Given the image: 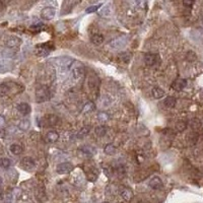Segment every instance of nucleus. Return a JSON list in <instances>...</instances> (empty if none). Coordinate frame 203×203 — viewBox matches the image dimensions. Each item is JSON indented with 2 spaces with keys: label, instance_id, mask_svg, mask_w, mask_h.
I'll list each match as a JSON object with an SVG mask.
<instances>
[{
  "label": "nucleus",
  "instance_id": "obj_1",
  "mask_svg": "<svg viewBox=\"0 0 203 203\" xmlns=\"http://www.w3.org/2000/svg\"><path fill=\"white\" fill-rule=\"evenodd\" d=\"M51 97L50 90L46 85H40L36 90V101L37 103H44L48 101Z\"/></svg>",
  "mask_w": 203,
  "mask_h": 203
},
{
  "label": "nucleus",
  "instance_id": "obj_2",
  "mask_svg": "<svg viewBox=\"0 0 203 203\" xmlns=\"http://www.w3.org/2000/svg\"><path fill=\"white\" fill-rule=\"evenodd\" d=\"M71 72L75 79H81L85 75V68L83 64H81L80 62L75 61L71 65Z\"/></svg>",
  "mask_w": 203,
  "mask_h": 203
},
{
  "label": "nucleus",
  "instance_id": "obj_3",
  "mask_svg": "<svg viewBox=\"0 0 203 203\" xmlns=\"http://www.w3.org/2000/svg\"><path fill=\"white\" fill-rule=\"evenodd\" d=\"M73 164L69 161H64V163L59 164L56 168V172L59 174V175H66V174H69L72 172L73 170Z\"/></svg>",
  "mask_w": 203,
  "mask_h": 203
},
{
  "label": "nucleus",
  "instance_id": "obj_4",
  "mask_svg": "<svg viewBox=\"0 0 203 203\" xmlns=\"http://www.w3.org/2000/svg\"><path fill=\"white\" fill-rule=\"evenodd\" d=\"M54 47L51 45L50 43H44L41 44V45L36 46V54L39 56H45L48 55V54L53 50Z\"/></svg>",
  "mask_w": 203,
  "mask_h": 203
},
{
  "label": "nucleus",
  "instance_id": "obj_5",
  "mask_svg": "<svg viewBox=\"0 0 203 203\" xmlns=\"http://www.w3.org/2000/svg\"><path fill=\"white\" fill-rule=\"evenodd\" d=\"M160 55L154 53H147L144 55V62L147 66H153L160 62Z\"/></svg>",
  "mask_w": 203,
  "mask_h": 203
},
{
  "label": "nucleus",
  "instance_id": "obj_6",
  "mask_svg": "<svg viewBox=\"0 0 203 203\" xmlns=\"http://www.w3.org/2000/svg\"><path fill=\"white\" fill-rule=\"evenodd\" d=\"M56 15V10L54 7H51V6H48V7L43 8V10L41 11V17L43 20H51L55 17Z\"/></svg>",
  "mask_w": 203,
  "mask_h": 203
},
{
  "label": "nucleus",
  "instance_id": "obj_7",
  "mask_svg": "<svg viewBox=\"0 0 203 203\" xmlns=\"http://www.w3.org/2000/svg\"><path fill=\"white\" fill-rule=\"evenodd\" d=\"M15 84L17 83H14V82H2L0 84V97L8 96L12 91V88Z\"/></svg>",
  "mask_w": 203,
  "mask_h": 203
},
{
  "label": "nucleus",
  "instance_id": "obj_8",
  "mask_svg": "<svg viewBox=\"0 0 203 203\" xmlns=\"http://www.w3.org/2000/svg\"><path fill=\"white\" fill-rule=\"evenodd\" d=\"M120 195H121V197L124 199L125 201H131L133 197H134V194H133V191L128 187H125V186H122L120 187Z\"/></svg>",
  "mask_w": 203,
  "mask_h": 203
},
{
  "label": "nucleus",
  "instance_id": "obj_9",
  "mask_svg": "<svg viewBox=\"0 0 203 203\" xmlns=\"http://www.w3.org/2000/svg\"><path fill=\"white\" fill-rule=\"evenodd\" d=\"M20 167L25 171H31L35 167H36V164H35V161L31 157H25L24 158H21Z\"/></svg>",
  "mask_w": 203,
  "mask_h": 203
},
{
  "label": "nucleus",
  "instance_id": "obj_10",
  "mask_svg": "<svg viewBox=\"0 0 203 203\" xmlns=\"http://www.w3.org/2000/svg\"><path fill=\"white\" fill-rule=\"evenodd\" d=\"M148 185H149V187H150L151 189L160 190V189H163L164 183H163V181H161V179L160 177L154 176V177H152L151 179L149 180V182H148Z\"/></svg>",
  "mask_w": 203,
  "mask_h": 203
},
{
  "label": "nucleus",
  "instance_id": "obj_11",
  "mask_svg": "<svg viewBox=\"0 0 203 203\" xmlns=\"http://www.w3.org/2000/svg\"><path fill=\"white\" fill-rule=\"evenodd\" d=\"M21 43H23L21 39L15 36L9 37L8 39L6 40V46H7L8 48H17V47H20L21 45Z\"/></svg>",
  "mask_w": 203,
  "mask_h": 203
},
{
  "label": "nucleus",
  "instance_id": "obj_12",
  "mask_svg": "<svg viewBox=\"0 0 203 203\" xmlns=\"http://www.w3.org/2000/svg\"><path fill=\"white\" fill-rule=\"evenodd\" d=\"M43 121H44V124H47L49 126H54L59 123V118H58V116H56V115L49 114V115H47L46 117H44Z\"/></svg>",
  "mask_w": 203,
  "mask_h": 203
},
{
  "label": "nucleus",
  "instance_id": "obj_13",
  "mask_svg": "<svg viewBox=\"0 0 203 203\" xmlns=\"http://www.w3.org/2000/svg\"><path fill=\"white\" fill-rule=\"evenodd\" d=\"M186 85H187L186 79L178 78V79H176L175 81H174V83H173V85H172V87H173L175 90H177V91H181L182 90H184V88H185Z\"/></svg>",
  "mask_w": 203,
  "mask_h": 203
},
{
  "label": "nucleus",
  "instance_id": "obj_14",
  "mask_svg": "<svg viewBox=\"0 0 203 203\" xmlns=\"http://www.w3.org/2000/svg\"><path fill=\"white\" fill-rule=\"evenodd\" d=\"M45 139H46L47 142H49V143H54V142L58 141L59 134L56 131H54V130H51V131L47 132V134L45 136Z\"/></svg>",
  "mask_w": 203,
  "mask_h": 203
},
{
  "label": "nucleus",
  "instance_id": "obj_15",
  "mask_svg": "<svg viewBox=\"0 0 203 203\" xmlns=\"http://www.w3.org/2000/svg\"><path fill=\"white\" fill-rule=\"evenodd\" d=\"M17 110H18V112H20L21 115H24V116L28 115V114L31 113V106H30L28 104H27V103H20V104H18Z\"/></svg>",
  "mask_w": 203,
  "mask_h": 203
},
{
  "label": "nucleus",
  "instance_id": "obj_16",
  "mask_svg": "<svg viewBox=\"0 0 203 203\" xmlns=\"http://www.w3.org/2000/svg\"><path fill=\"white\" fill-rule=\"evenodd\" d=\"M99 83H100V80H99V78L96 76V74H91L90 76V79H88V85H90V87L93 90H98V87H99Z\"/></svg>",
  "mask_w": 203,
  "mask_h": 203
},
{
  "label": "nucleus",
  "instance_id": "obj_17",
  "mask_svg": "<svg viewBox=\"0 0 203 203\" xmlns=\"http://www.w3.org/2000/svg\"><path fill=\"white\" fill-rule=\"evenodd\" d=\"M176 103L177 101L174 97H167L166 99H164V106L168 108V109H172V108H174L176 106Z\"/></svg>",
  "mask_w": 203,
  "mask_h": 203
},
{
  "label": "nucleus",
  "instance_id": "obj_18",
  "mask_svg": "<svg viewBox=\"0 0 203 203\" xmlns=\"http://www.w3.org/2000/svg\"><path fill=\"white\" fill-rule=\"evenodd\" d=\"M90 42L94 45L99 46L104 42V36H102L101 34H94L93 36H90Z\"/></svg>",
  "mask_w": 203,
  "mask_h": 203
},
{
  "label": "nucleus",
  "instance_id": "obj_19",
  "mask_svg": "<svg viewBox=\"0 0 203 203\" xmlns=\"http://www.w3.org/2000/svg\"><path fill=\"white\" fill-rule=\"evenodd\" d=\"M9 149H10L11 153H13V154H15V155H20V154L23 153V151H24L23 146H21V145H20V144H17V143L11 144L10 147H9Z\"/></svg>",
  "mask_w": 203,
  "mask_h": 203
},
{
  "label": "nucleus",
  "instance_id": "obj_20",
  "mask_svg": "<svg viewBox=\"0 0 203 203\" xmlns=\"http://www.w3.org/2000/svg\"><path fill=\"white\" fill-rule=\"evenodd\" d=\"M151 94L154 99L158 100V99H161V98L164 96V90L161 87H153L151 90Z\"/></svg>",
  "mask_w": 203,
  "mask_h": 203
},
{
  "label": "nucleus",
  "instance_id": "obj_21",
  "mask_svg": "<svg viewBox=\"0 0 203 203\" xmlns=\"http://www.w3.org/2000/svg\"><path fill=\"white\" fill-rule=\"evenodd\" d=\"M104 151H105V153H106V154L113 155V154H115V153H116L117 148H116V146H115V145H114V144L109 143V144H107L106 146H105Z\"/></svg>",
  "mask_w": 203,
  "mask_h": 203
},
{
  "label": "nucleus",
  "instance_id": "obj_22",
  "mask_svg": "<svg viewBox=\"0 0 203 203\" xmlns=\"http://www.w3.org/2000/svg\"><path fill=\"white\" fill-rule=\"evenodd\" d=\"M10 166H11V161L9 158L7 157L0 158V167H1L2 169L6 170V169H8V168H10Z\"/></svg>",
  "mask_w": 203,
  "mask_h": 203
},
{
  "label": "nucleus",
  "instance_id": "obj_23",
  "mask_svg": "<svg viewBox=\"0 0 203 203\" xmlns=\"http://www.w3.org/2000/svg\"><path fill=\"white\" fill-rule=\"evenodd\" d=\"M175 128L178 132H183L184 130L187 128V123L185 121H178L176 123V126Z\"/></svg>",
  "mask_w": 203,
  "mask_h": 203
},
{
  "label": "nucleus",
  "instance_id": "obj_24",
  "mask_svg": "<svg viewBox=\"0 0 203 203\" xmlns=\"http://www.w3.org/2000/svg\"><path fill=\"white\" fill-rule=\"evenodd\" d=\"M197 59V55L194 51H188L186 54V60L189 62H194L195 60Z\"/></svg>",
  "mask_w": 203,
  "mask_h": 203
},
{
  "label": "nucleus",
  "instance_id": "obj_25",
  "mask_svg": "<svg viewBox=\"0 0 203 203\" xmlns=\"http://www.w3.org/2000/svg\"><path fill=\"white\" fill-rule=\"evenodd\" d=\"M106 133H107V128L103 125L96 128V134L99 136V137H103V136L106 135Z\"/></svg>",
  "mask_w": 203,
  "mask_h": 203
},
{
  "label": "nucleus",
  "instance_id": "obj_26",
  "mask_svg": "<svg viewBox=\"0 0 203 203\" xmlns=\"http://www.w3.org/2000/svg\"><path fill=\"white\" fill-rule=\"evenodd\" d=\"M30 125H31V122H30V120H28V119H24L20 122V128L21 130H24V131H27V130L30 128Z\"/></svg>",
  "mask_w": 203,
  "mask_h": 203
},
{
  "label": "nucleus",
  "instance_id": "obj_27",
  "mask_svg": "<svg viewBox=\"0 0 203 203\" xmlns=\"http://www.w3.org/2000/svg\"><path fill=\"white\" fill-rule=\"evenodd\" d=\"M81 151L83 152L84 154H87V155H93L94 152H96V150H94V148L90 147V146H83V147H81Z\"/></svg>",
  "mask_w": 203,
  "mask_h": 203
},
{
  "label": "nucleus",
  "instance_id": "obj_28",
  "mask_svg": "<svg viewBox=\"0 0 203 203\" xmlns=\"http://www.w3.org/2000/svg\"><path fill=\"white\" fill-rule=\"evenodd\" d=\"M94 109V103H91V102H88V103H87L84 105V107H83V112L84 113H90V112H91Z\"/></svg>",
  "mask_w": 203,
  "mask_h": 203
},
{
  "label": "nucleus",
  "instance_id": "obj_29",
  "mask_svg": "<svg viewBox=\"0 0 203 203\" xmlns=\"http://www.w3.org/2000/svg\"><path fill=\"white\" fill-rule=\"evenodd\" d=\"M98 118H99L100 122H107L108 120H109V116H108L107 113H104V112H101L98 114Z\"/></svg>",
  "mask_w": 203,
  "mask_h": 203
},
{
  "label": "nucleus",
  "instance_id": "obj_30",
  "mask_svg": "<svg viewBox=\"0 0 203 203\" xmlns=\"http://www.w3.org/2000/svg\"><path fill=\"white\" fill-rule=\"evenodd\" d=\"M200 126H201V122L199 121L198 119H193L192 121H191V127L194 130L199 129V128H200Z\"/></svg>",
  "mask_w": 203,
  "mask_h": 203
},
{
  "label": "nucleus",
  "instance_id": "obj_31",
  "mask_svg": "<svg viewBox=\"0 0 203 203\" xmlns=\"http://www.w3.org/2000/svg\"><path fill=\"white\" fill-rule=\"evenodd\" d=\"M101 4H98V5H93V6H90V7H87V9H85V12L87 13H93V12L97 11L98 9H99L101 7Z\"/></svg>",
  "mask_w": 203,
  "mask_h": 203
},
{
  "label": "nucleus",
  "instance_id": "obj_32",
  "mask_svg": "<svg viewBox=\"0 0 203 203\" xmlns=\"http://www.w3.org/2000/svg\"><path fill=\"white\" fill-rule=\"evenodd\" d=\"M120 59L121 60H123L124 62H129V60L131 59V54H129V53H122V54H120Z\"/></svg>",
  "mask_w": 203,
  "mask_h": 203
},
{
  "label": "nucleus",
  "instance_id": "obj_33",
  "mask_svg": "<svg viewBox=\"0 0 203 203\" xmlns=\"http://www.w3.org/2000/svg\"><path fill=\"white\" fill-rule=\"evenodd\" d=\"M100 13H101V15H103V17H109V15L111 14V10H110L109 6H106V7H104V8L101 10Z\"/></svg>",
  "mask_w": 203,
  "mask_h": 203
},
{
  "label": "nucleus",
  "instance_id": "obj_34",
  "mask_svg": "<svg viewBox=\"0 0 203 203\" xmlns=\"http://www.w3.org/2000/svg\"><path fill=\"white\" fill-rule=\"evenodd\" d=\"M136 5L140 8H145L147 5V1L146 0H136Z\"/></svg>",
  "mask_w": 203,
  "mask_h": 203
},
{
  "label": "nucleus",
  "instance_id": "obj_35",
  "mask_svg": "<svg viewBox=\"0 0 203 203\" xmlns=\"http://www.w3.org/2000/svg\"><path fill=\"white\" fill-rule=\"evenodd\" d=\"M195 0H183V4L186 7H192L193 4H194Z\"/></svg>",
  "mask_w": 203,
  "mask_h": 203
},
{
  "label": "nucleus",
  "instance_id": "obj_36",
  "mask_svg": "<svg viewBox=\"0 0 203 203\" xmlns=\"http://www.w3.org/2000/svg\"><path fill=\"white\" fill-rule=\"evenodd\" d=\"M90 127H84L83 129H81L80 130V132H79V136H84V135H87V133H88V131H90Z\"/></svg>",
  "mask_w": 203,
  "mask_h": 203
},
{
  "label": "nucleus",
  "instance_id": "obj_37",
  "mask_svg": "<svg viewBox=\"0 0 203 203\" xmlns=\"http://www.w3.org/2000/svg\"><path fill=\"white\" fill-rule=\"evenodd\" d=\"M42 27H43V24H36V25H31V30H36V31H39L41 28H42Z\"/></svg>",
  "mask_w": 203,
  "mask_h": 203
},
{
  "label": "nucleus",
  "instance_id": "obj_38",
  "mask_svg": "<svg viewBox=\"0 0 203 203\" xmlns=\"http://www.w3.org/2000/svg\"><path fill=\"white\" fill-rule=\"evenodd\" d=\"M2 183H3V180H2V178H1V177H0V186H1V185H2Z\"/></svg>",
  "mask_w": 203,
  "mask_h": 203
},
{
  "label": "nucleus",
  "instance_id": "obj_39",
  "mask_svg": "<svg viewBox=\"0 0 203 203\" xmlns=\"http://www.w3.org/2000/svg\"><path fill=\"white\" fill-rule=\"evenodd\" d=\"M103 203H110V202H107V201H105V202H103Z\"/></svg>",
  "mask_w": 203,
  "mask_h": 203
}]
</instances>
